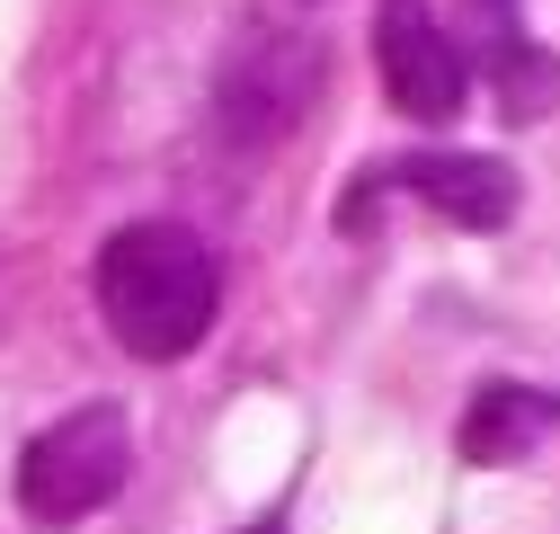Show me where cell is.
Returning <instances> with one entry per match:
<instances>
[{
  "label": "cell",
  "mask_w": 560,
  "mask_h": 534,
  "mask_svg": "<svg viewBox=\"0 0 560 534\" xmlns=\"http://www.w3.org/2000/svg\"><path fill=\"white\" fill-rule=\"evenodd\" d=\"M223 277H214V249H205L187 223H125L98 249V312L116 329L125 357L143 365H178L205 329H214Z\"/></svg>",
  "instance_id": "1"
},
{
  "label": "cell",
  "mask_w": 560,
  "mask_h": 534,
  "mask_svg": "<svg viewBox=\"0 0 560 534\" xmlns=\"http://www.w3.org/2000/svg\"><path fill=\"white\" fill-rule=\"evenodd\" d=\"M320 98V45L303 27H267L249 19L223 62H214V125L232 134L241 152H267L303 125V107Z\"/></svg>",
  "instance_id": "2"
},
{
  "label": "cell",
  "mask_w": 560,
  "mask_h": 534,
  "mask_svg": "<svg viewBox=\"0 0 560 534\" xmlns=\"http://www.w3.org/2000/svg\"><path fill=\"white\" fill-rule=\"evenodd\" d=\"M125 473H133V428H125L116 400H90V410H72V419H54V428L27 437L19 508L36 525H81V516H98L125 490Z\"/></svg>",
  "instance_id": "3"
},
{
  "label": "cell",
  "mask_w": 560,
  "mask_h": 534,
  "mask_svg": "<svg viewBox=\"0 0 560 534\" xmlns=\"http://www.w3.org/2000/svg\"><path fill=\"white\" fill-rule=\"evenodd\" d=\"M374 62H383V90H392V107H400L409 125H454V116H463L471 72H463V54H454V36L436 27L428 0H383Z\"/></svg>",
  "instance_id": "4"
},
{
  "label": "cell",
  "mask_w": 560,
  "mask_h": 534,
  "mask_svg": "<svg viewBox=\"0 0 560 534\" xmlns=\"http://www.w3.org/2000/svg\"><path fill=\"white\" fill-rule=\"evenodd\" d=\"M374 178L383 187H409L418 206H436L463 232H499L516 214V170L489 161V152H409V161H383Z\"/></svg>",
  "instance_id": "5"
},
{
  "label": "cell",
  "mask_w": 560,
  "mask_h": 534,
  "mask_svg": "<svg viewBox=\"0 0 560 534\" xmlns=\"http://www.w3.org/2000/svg\"><path fill=\"white\" fill-rule=\"evenodd\" d=\"M560 428V400L534 383H480L463 410V463H525Z\"/></svg>",
  "instance_id": "6"
},
{
  "label": "cell",
  "mask_w": 560,
  "mask_h": 534,
  "mask_svg": "<svg viewBox=\"0 0 560 534\" xmlns=\"http://www.w3.org/2000/svg\"><path fill=\"white\" fill-rule=\"evenodd\" d=\"M489 72H499V107H508V125H534V116L560 98V62H551L542 45H499V54H489Z\"/></svg>",
  "instance_id": "7"
},
{
  "label": "cell",
  "mask_w": 560,
  "mask_h": 534,
  "mask_svg": "<svg viewBox=\"0 0 560 534\" xmlns=\"http://www.w3.org/2000/svg\"><path fill=\"white\" fill-rule=\"evenodd\" d=\"M471 10H489V19H499V10H516V0H471Z\"/></svg>",
  "instance_id": "8"
},
{
  "label": "cell",
  "mask_w": 560,
  "mask_h": 534,
  "mask_svg": "<svg viewBox=\"0 0 560 534\" xmlns=\"http://www.w3.org/2000/svg\"><path fill=\"white\" fill-rule=\"evenodd\" d=\"M249 534H285V525H249Z\"/></svg>",
  "instance_id": "9"
},
{
  "label": "cell",
  "mask_w": 560,
  "mask_h": 534,
  "mask_svg": "<svg viewBox=\"0 0 560 534\" xmlns=\"http://www.w3.org/2000/svg\"><path fill=\"white\" fill-rule=\"evenodd\" d=\"M303 10H320V0H303Z\"/></svg>",
  "instance_id": "10"
}]
</instances>
